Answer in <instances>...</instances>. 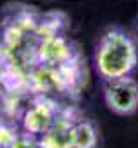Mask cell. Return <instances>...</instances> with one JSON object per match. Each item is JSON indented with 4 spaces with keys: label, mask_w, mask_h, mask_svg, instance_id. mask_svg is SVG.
<instances>
[{
    "label": "cell",
    "mask_w": 138,
    "mask_h": 148,
    "mask_svg": "<svg viewBox=\"0 0 138 148\" xmlns=\"http://www.w3.org/2000/svg\"><path fill=\"white\" fill-rule=\"evenodd\" d=\"M138 64V47L121 28H109L95 50V67L105 81L131 76Z\"/></svg>",
    "instance_id": "6da1fadb"
},
{
    "label": "cell",
    "mask_w": 138,
    "mask_h": 148,
    "mask_svg": "<svg viewBox=\"0 0 138 148\" xmlns=\"http://www.w3.org/2000/svg\"><path fill=\"white\" fill-rule=\"evenodd\" d=\"M105 105L117 115H131L138 109V83L135 77L124 76L105 83Z\"/></svg>",
    "instance_id": "7a4b0ae2"
},
{
    "label": "cell",
    "mask_w": 138,
    "mask_h": 148,
    "mask_svg": "<svg viewBox=\"0 0 138 148\" xmlns=\"http://www.w3.org/2000/svg\"><path fill=\"white\" fill-rule=\"evenodd\" d=\"M62 109L47 97H38L23 114V129L33 136H41L50 129Z\"/></svg>",
    "instance_id": "3957f363"
},
{
    "label": "cell",
    "mask_w": 138,
    "mask_h": 148,
    "mask_svg": "<svg viewBox=\"0 0 138 148\" xmlns=\"http://www.w3.org/2000/svg\"><path fill=\"white\" fill-rule=\"evenodd\" d=\"M78 119L74 117L72 109H62L55 122L40 140V148H74L72 145V127Z\"/></svg>",
    "instance_id": "277c9868"
},
{
    "label": "cell",
    "mask_w": 138,
    "mask_h": 148,
    "mask_svg": "<svg viewBox=\"0 0 138 148\" xmlns=\"http://www.w3.org/2000/svg\"><path fill=\"white\" fill-rule=\"evenodd\" d=\"M36 57L47 67H57V66H62L74 59L71 43L61 35L41 38L38 50H36Z\"/></svg>",
    "instance_id": "5b68a950"
},
{
    "label": "cell",
    "mask_w": 138,
    "mask_h": 148,
    "mask_svg": "<svg viewBox=\"0 0 138 148\" xmlns=\"http://www.w3.org/2000/svg\"><path fill=\"white\" fill-rule=\"evenodd\" d=\"M99 141V133L93 122L88 119H78L72 127V145L74 148H95Z\"/></svg>",
    "instance_id": "8992f818"
},
{
    "label": "cell",
    "mask_w": 138,
    "mask_h": 148,
    "mask_svg": "<svg viewBox=\"0 0 138 148\" xmlns=\"http://www.w3.org/2000/svg\"><path fill=\"white\" fill-rule=\"evenodd\" d=\"M19 134L21 133L17 126L7 122L5 119H0V148H10Z\"/></svg>",
    "instance_id": "52a82bcc"
},
{
    "label": "cell",
    "mask_w": 138,
    "mask_h": 148,
    "mask_svg": "<svg viewBox=\"0 0 138 148\" xmlns=\"http://www.w3.org/2000/svg\"><path fill=\"white\" fill-rule=\"evenodd\" d=\"M10 148H40V140L30 133H21Z\"/></svg>",
    "instance_id": "ba28073f"
},
{
    "label": "cell",
    "mask_w": 138,
    "mask_h": 148,
    "mask_svg": "<svg viewBox=\"0 0 138 148\" xmlns=\"http://www.w3.org/2000/svg\"><path fill=\"white\" fill-rule=\"evenodd\" d=\"M2 50H5V40H3V33L0 31V57H2Z\"/></svg>",
    "instance_id": "9c48e42d"
},
{
    "label": "cell",
    "mask_w": 138,
    "mask_h": 148,
    "mask_svg": "<svg viewBox=\"0 0 138 148\" xmlns=\"http://www.w3.org/2000/svg\"><path fill=\"white\" fill-rule=\"evenodd\" d=\"M137 33H138V23H137Z\"/></svg>",
    "instance_id": "30bf717a"
}]
</instances>
